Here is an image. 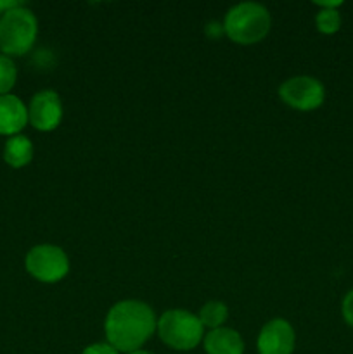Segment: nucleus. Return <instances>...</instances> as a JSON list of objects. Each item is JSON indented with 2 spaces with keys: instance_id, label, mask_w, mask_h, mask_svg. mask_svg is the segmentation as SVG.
<instances>
[{
  "instance_id": "14",
  "label": "nucleus",
  "mask_w": 353,
  "mask_h": 354,
  "mask_svg": "<svg viewBox=\"0 0 353 354\" xmlns=\"http://www.w3.org/2000/svg\"><path fill=\"white\" fill-rule=\"evenodd\" d=\"M317 30L324 35H332L341 28V16L338 9H320L315 17Z\"/></svg>"
},
{
  "instance_id": "17",
  "label": "nucleus",
  "mask_w": 353,
  "mask_h": 354,
  "mask_svg": "<svg viewBox=\"0 0 353 354\" xmlns=\"http://www.w3.org/2000/svg\"><path fill=\"white\" fill-rule=\"evenodd\" d=\"M128 354H152L149 351H142V349H138V351H134V353H128Z\"/></svg>"
},
{
  "instance_id": "10",
  "label": "nucleus",
  "mask_w": 353,
  "mask_h": 354,
  "mask_svg": "<svg viewBox=\"0 0 353 354\" xmlns=\"http://www.w3.org/2000/svg\"><path fill=\"white\" fill-rule=\"evenodd\" d=\"M204 349L208 354H242L244 342L242 337L232 328H215L204 337Z\"/></svg>"
},
{
  "instance_id": "16",
  "label": "nucleus",
  "mask_w": 353,
  "mask_h": 354,
  "mask_svg": "<svg viewBox=\"0 0 353 354\" xmlns=\"http://www.w3.org/2000/svg\"><path fill=\"white\" fill-rule=\"evenodd\" d=\"M82 354H120L113 346H109L107 342H99V344H92L89 348H85V351Z\"/></svg>"
},
{
  "instance_id": "5",
  "label": "nucleus",
  "mask_w": 353,
  "mask_h": 354,
  "mask_svg": "<svg viewBox=\"0 0 353 354\" xmlns=\"http://www.w3.org/2000/svg\"><path fill=\"white\" fill-rule=\"evenodd\" d=\"M24 266L38 282L55 283L68 275L69 259L57 245L40 244L30 249L24 259Z\"/></svg>"
},
{
  "instance_id": "2",
  "label": "nucleus",
  "mask_w": 353,
  "mask_h": 354,
  "mask_svg": "<svg viewBox=\"0 0 353 354\" xmlns=\"http://www.w3.org/2000/svg\"><path fill=\"white\" fill-rule=\"evenodd\" d=\"M272 26V16L262 3L244 2L232 7L224 21V31L239 45H253L262 41Z\"/></svg>"
},
{
  "instance_id": "6",
  "label": "nucleus",
  "mask_w": 353,
  "mask_h": 354,
  "mask_svg": "<svg viewBox=\"0 0 353 354\" xmlns=\"http://www.w3.org/2000/svg\"><path fill=\"white\" fill-rule=\"evenodd\" d=\"M279 97L284 104L298 111H314L324 104L325 90L311 76H294L279 86Z\"/></svg>"
},
{
  "instance_id": "3",
  "label": "nucleus",
  "mask_w": 353,
  "mask_h": 354,
  "mask_svg": "<svg viewBox=\"0 0 353 354\" xmlns=\"http://www.w3.org/2000/svg\"><path fill=\"white\" fill-rule=\"evenodd\" d=\"M38 23L35 14L23 6L6 10L0 17V50L3 55H24L37 40Z\"/></svg>"
},
{
  "instance_id": "15",
  "label": "nucleus",
  "mask_w": 353,
  "mask_h": 354,
  "mask_svg": "<svg viewBox=\"0 0 353 354\" xmlns=\"http://www.w3.org/2000/svg\"><path fill=\"white\" fill-rule=\"evenodd\" d=\"M341 313L346 324L353 328V289L350 290V292L345 296V299H343Z\"/></svg>"
},
{
  "instance_id": "11",
  "label": "nucleus",
  "mask_w": 353,
  "mask_h": 354,
  "mask_svg": "<svg viewBox=\"0 0 353 354\" xmlns=\"http://www.w3.org/2000/svg\"><path fill=\"white\" fill-rule=\"evenodd\" d=\"M33 159V144L24 135H14L7 138L3 147V161L10 168H23Z\"/></svg>"
},
{
  "instance_id": "9",
  "label": "nucleus",
  "mask_w": 353,
  "mask_h": 354,
  "mask_svg": "<svg viewBox=\"0 0 353 354\" xmlns=\"http://www.w3.org/2000/svg\"><path fill=\"white\" fill-rule=\"evenodd\" d=\"M28 123V107L16 95H0V135H19Z\"/></svg>"
},
{
  "instance_id": "13",
  "label": "nucleus",
  "mask_w": 353,
  "mask_h": 354,
  "mask_svg": "<svg viewBox=\"0 0 353 354\" xmlns=\"http://www.w3.org/2000/svg\"><path fill=\"white\" fill-rule=\"evenodd\" d=\"M17 69L10 57L0 54V95H9L12 86L16 85Z\"/></svg>"
},
{
  "instance_id": "1",
  "label": "nucleus",
  "mask_w": 353,
  "mask_h": 354,
  "mask_svg": "<svg viewBox=\"0 0 353 354\" xmlns=\"http://www.w3.org/2000/svg\"><path fill=\"white\" fill-rule=\"evenodd\" d=\"M154 311L142 301H120L107 311L106 330L107 344L118 353L138 351L156 332Z\"/></svg>"
},
{
  "instance_id": "4",
  "label": "nucleus",
  "mask_w": 353,
  "mask_h": 354,
  "mask_svg": "<svg viewBox=\"0 0 353 354\" xmlns=\"http://www.w3.org/2000/svg\"><path fill=\"white\" fill-rule=\"evenodd\" d=\"M203 328L199 318L185 310L165 311L158 318L156 325L159 339L166 346L179 351H189L196 348L203 341Z\"/></svg>"
},
{
  "instance_id": "7",
  "label": "nucleus",
  "mask_w": 353,
  "mask_h": 354,
  "mask_svg": "<svg viewBox=\"0 0 353 354\" xmlns=\"http://www.w3.org/2000/svg\"><path fill=\"white\" fill-rule=\"evenodd\" d=\"M62 120V102L54 90L35 93L28 106V123L40 131H52Z\"/></svg>"
},
{
  "instance_id": "8",
  "label": "nucleus",
  "mask_w": 353,
  "mask_h": 354,
  "mask_svg": "<svg viewBox=\"0 0 353 354\" xmlns=\"http://www.w3.org/2000/svg\"><path fill=\"white\" fill-rule=\"evenodd\" d=\"M294 330L291 324L282 318H273L258 335V353L260 354H291L294 349Z\"/></svg>"
},
{
  "instance_id": "12",
  "label": "nucleus",
  "mask_w": 353,
  "mask_h": 354,
  "mask_svg": "<svg viewBox=\"0 0 353 354\" xmlns=\"http://www.w3.org/2000/svg\"><path fill=\"white\" fill-rule=\"evenodd\" d=\"M197 318L203 324V327L215 330V328H220L227 322L228 308L224 303H220V301H210V303H206L201 308Z\"/></svg>"
}]
</instances>
